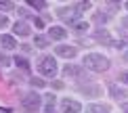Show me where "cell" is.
I'll use <instances>...</instances> for the list:
<instances>
[{"mask_svg":"<svg viewBox=\"0 0 128 113\" xmlns=\"http://www.w3.org/2000/svg\"><path fill=\"white\" fill-rule=\"evenodd\" d=\"M82 63H84L88 69H92V71H105V69L109 67V59H107V57H103V55H97V52L84 55Z\"/></svg>","mask_w":128,"mask_h":113,"instance_id":"obj_1","label":"cell"},{"mask_svg":"<svg viewBox=\"0 0 128 113\" xmlns=\"http://www.w3.org/2000/svg\"><path fill=\"white\" fill-rule=\"evenodd\" d=\"M21 105H23V109H28L30 113H36V111L40 109V105H42V96L36 94V92H30V94L23 96Z\"/></svg>","mask_w":128,"mask_h":113,"instance_id":"obj_2","label":"cell"},{"mask_svg":"<svg viewBox=\"0 0 128 113\" xmlns=\"http://www.w3.org/2000/svg\"><path fill=\"white\" fill-rule=\"evenodd\" d=\"M40 73L42 75H46V78H52V75H57V61L52 57H42L40 59Z\"/></svg>","mask_w":128,"mask_h":113,"instance_id":"obj_3","label":"cell"},{"mask_svg":"<svg viewBox=\"0 0 128 113\" xmlns=\"http://www.w3.org/2000/svg\"><path fill=\"white\" fill-rule=\"evenodd\" d=\"M61 109H63V113H80L82 111V105H80L78 101H74V99H63L61 101Z\"/></svg>","mask_w":128,"mask_h":113,"instance_id":"obj_4","label":"cell"},{"mask_svg":"<svg viewBox=\"0 0 128 113\" xmlns=\"http://www.w3.org/2000/svg\"><path fill=\"white\" fill-rule=\"evenodd\" d=\"M57 13H59L61 19L69 21V23H76V15H80V10H78L76 6H69V8H59Z\"/></svg>","mask_w":128,"mask_h":113,"instance_id":"obj_5","label":"cell"},{"mask_svg":"<svg viewBox=\"0 0 128 113\" xmlns=\"http://www.w3.org/2000/svg\"><path fill=\"white\" fill-rule=\"evenodd\" d=\"M48 36H50V40H65L67 31H65V27H61V25H52L48 29Z\"/></svg>","mask_w":128,"mask_h":113,"instance_id":"obj_6","label":"cell"},{"mask_svg":"<svg viewBox=\"0 0 128 113\" xmlns=\"http://www.w3.org/2000/svg\"><path fill=\"white\" fill-rule=\"evenodd\" d=\"M55 52L59 57H65V59H74V57H76V48H74V46H57Z\"/></svg>","mask_w":128,"mask_h":113,"instance_id":"obj_7","label":"cell"},{"mask_svg":"<svg viewBox=\"0 0 128 113\" xmlns=\"http://www.w3.org/2000/svg\"><path fill=\"white\" fill-rule=\"evenodd\" d=\"M13 31L17 36H21V38H25V36H30V25L28 23H23V21H21V23H15V27H13Z\"/></svg>","mask_w":128,"mask_h":113,"instance_id":"obj_8","label":"cell"},{"mask_svg":"<svg viewBox=\"0 0 128 113\" xmlns=\"http://www.w3.org/2000/svg\"><path fill=\"white\" fill-rule=\"evenodd\" d=\"M0 46L2 48H17V42H15L13 36L4 34V36H0Z\"/></svg>","mask_w":128,"mask_h":113,"instance_id":"obj_9","label":"cell"},{"mask_svg":"<svg viewBox=\"0 0 128 113\" xmlns=\"http://www.w3.org/2000/svg\"><path fill=\"white\" fill-rule=\"evenodd\" d=\"M86 113H109V107H107V105H97V103H92V105L86 107Z\"/></svg>","mask_w":128,"mask_h":113,"instance_id":"obj_10","label":"cell"},{"mask_svg":"<svg viewBox=\"0 0 128 113\" xmlns=\"http://www.w3.org/2000/svg\"><path fill=\"white\" fill-rule=\"evenodd\" d=\"M80 90H82L84 94H90V96H97V94L101 92V88H99V86H82Z\"/></svg>","mask_w":128,"mask_h":113,"instance_id":"obj_11","label":"cell"},{"mask_svg":"<svg viewBox=\"0 0 128 113\" xmlns=\"http://www.w3.org/2000/svg\"><path fill=\"white\" fill-rule=\"evenodd\" d=\"M97 40L103 42V44H114V42H111V38H109V34H107V31H103V29L97 31Z\"/></svg>","mask_w":128,"mask_h":113,"instance_id":"obj_12","label":"cell"},{"mask_svg":"<svg viewBox=\"0 0 128 113\" xmlns=\"http://www.w3.org/2000/svg\"><path fill=\"white\" fill-rule=\"evenodd\" d=\"M34 44L38 46V48H46V46H48V38H44V36H36V38H34Z\"/></svg>","mask_w":128,"mask_h":113,"instance_id":"obj_13","label":"cell"},{"mask_svg":"<svg viewBox=\"0 0 128 113\" xmlns=\"http://www.w3.org/2000/svg\"><path fill=\"white\" fill-rule=\"evenodd\" d=\"M72 27L78 29V31H86L88 29V23H86V21H76V23H72Z\"/></svg>","mask_w":128,"mask_h":113,"instance_id":"obj_14","label":"cell"},{"mask_svg":"<svg viewBox=\"0 0 128 113\" xmlns=\"http://www.w3.org/2000/svg\"><path fill=\"white\" fill-rule=\"evenodd\" d=\"M65 73H67V75H78V73H80V69H78V67L67 65V67H65Z\"/></svg>","mask_w":128,"mask_h":113,"instance_id":"obj_15","label":"cell"},{"mask_svg":"<svg viewBox=\"0 0 128 113\" xmlns=\"http://www.w3.org/2000/svg\"><path fill=\"white\" fill-rule=\"evenodd\" d=\"M13 6H15L13 2H0V8H2V10H10Z\"/></svg>","mask_w":128,"mask_h":113,"instance_id":"obj_16","label":"cell"},{"mask_svg":"<svg viewBox=\"0 0 128 113\" xmlns=\"http://www.w3.org/2000/svg\"><path fill=\"white\" fill-rule=\"evenodd\" d=\"M32 86H38V88H42V86H44V82H42L40 78H34V80H32Z\"/></svg>","mask_w":128,"mask_h":113,"instance_id":"obj_17","label":"cell"},{"mask_svg":"<svg viewBox=\"0 0 128 113\" xmlns=\"http://www.w3.org/2000/svg\"><path fill=\"white\" fill-rule=\"evenodd\" d=\"M6 25H8V19L4 15H0V27H6Z\"/></svg>","mask_w":128,"mask_h":113,"instance_id":"obj_18","label":"cell"},{"mask_svg":"<svg viewBox=\"0 0 128 113\" xmlns=\"http://www.w3.org/2000/svg\"><path fill=\"white\" fill-rule=\"evenodd\" d=\"M111 92H114L116 96H124V90H118L116 86H111Z\"/></svg>","mask_w":128,"mask_h":113,"instance_id":"obj_19","label":"cell"},{"mask_svg":"<svg viewBox=\"0 0 128 113\" xmlns=\"http://www.w3.org/2000/svg\"><path fill=\"white\" fill-rule=\"evenodd\" d=\"M0 63H2V65H8V63H10V59H8V57H4L2 52H0Z\"/></svg>","mask_w":128,"mask_h":113,"instance_id":"obj_20","label":"cell"},{"mask_svg":"<svg viewBox=\"0 0 128 113\" xmlns=\"http://www.w3.org/2000/svg\"><path fill=\"white\" fill-rule=\"evenodd\" d=\"M17 65H21L23 69H28V61H25V59H19V57H17Z\"/></svg>","mask_w":128,"mask_h":113,"instance_id":"obj_21","label":"cell"},{"mask_svg":"<svg viewBox=\"0 0 128 113\" xmlns=\"http://www.w3.org/2000/svg\"><path fill=\"white\" fill-rule=\"evenodd\" d=\"M32 6H36V8H44L46 6V2H30Z\"/></svg>","mask_w":128,"mask_h":113,"instance_id":"obj_22","label":"cell"},{"mask_svg":"<svg viewBox=\"0 0 128 113\" xmlns=\"http://www.w3.org/2000/svg\"><path fill=\"white\" fill-rule=\"evenodd\" d=\"M120 80H122V82H126V84H128V73H122V75H120Z\"/></svg>","mask_w":128,"mask_h":113,"instance_id":"obj_23","label":"cell"},{"mask_svg":"<svg viewBox=\"0 0 128 113\" xmlns=\"http://www.w3.org/2000/svg\"><path fill=\"white\" fill-rule=\"evenodd\" d=\"M122 111H124V113H128V103H122Z\"/></svg>","mask_w":128,"mask_h":113,"instance_id":"obj_24","label":"cell"},{"mask_svg":"<svg viewBox=\"0 0 128 113\" xmlns=\"http://www.w3.org/2000/svg\"><path fill=\"white\" fill-rule=\"evenodd\" d=\"M122 23H124V27H128V17H124V19H122Z\"/></svg>","mask_w":128,"mask_h":113,"instance_id":"obj_25","label":"cell"},{"mask_svg":"<svg viewBox=\"0 0 128 113\" xmlns=\"http://www.w3.org/2000/svg\"><path fill=\"white\" fill-rule=\"evenodd\" d=\"M124 59H126V61H128V50H126V52H124Z\"/></svg>","mask_w":128,"mask_h":113,"instance_id":"obj_26","label":"cell"},{"mask_svg":"<svg viewBox=\"0 0 128 113\" xmlns=\"http://www.w3.org/2000/svg\"><path fill=\"white\" fill-rule=\"evenodd\" d=\"M126 8H128V2H126Z\"/></svg>","mask_w":128,"mask_h":113,"instance_id":"obj_27","label":"cell"}]
</instances>
